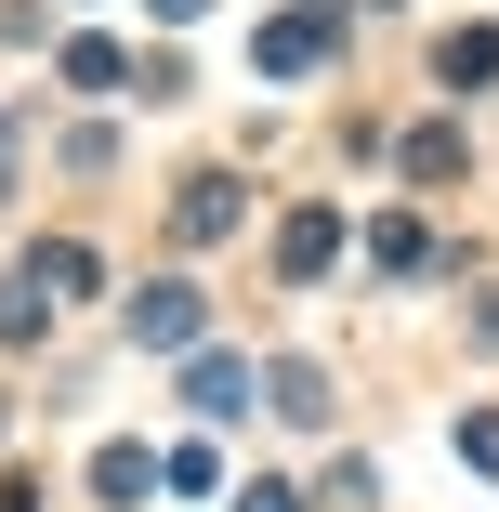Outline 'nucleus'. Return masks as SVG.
Wrapping results in <instances>:
<instances>
[{"mask_svg":"<svg viewBox=\"0 0 499 512\" xmlns=\"http://www.w3.org/2000/svg\"><path fill=\"white\" fill-rule=\"evenodd\" d=\"M237 211H250V184H237V171H197V184L171 197V237L211 250V237H237Z\"/></svg>","mask_w":499,"mask_h":512,"instance_id":"1","label":"nucleus"},{"mask_svg":"<svg viewBox=\"0 0 499 512\" xmlns=\"http://www.w3.org/2000/svg\"><path fill=\"white\" fill-rule=\"evenodd\" d=\"M329 40H342V14H289V27L250 40V66H263V79H303V66H329Z\"/></svg>","mask_w":499,"mask_h":512,"instance_id":"2","label":"nucleus"},{"mask_svg":"<svg viewBox=\"0 0 499 512\" xmlns=\"http://www.w3.org/2000/svg\"><path fill=\"white\" fill-rule=\"evenodd\" d=\"M184 329H197L184 289H132V342H145V355H184Z\"/></svg>","mask_w":499,"mask_h":512,"instance_id":"3","label":"nucleus"},{"mask_svg":"<svg viewBox=\"0 0 499 512\" xmlns=\"http://www.w3.org/2000/svg\"><path fill=\"white\" fill-rule=\"evenodd\" d=\"M276 263H289V276H329V263H342V224H329V211H289Z\"/></svg>","mask_w":499,"mask_h":512,"instance_id":"4","label":"nucleus"},{"mask_svg":"<svg viewBox=\"0 0 499 512\" xmlns=\"http://www.w3.org/2000/svg\"><path fill=\"white\" fill-rule=\"evenodd\" d=\"M53 329V289L40 276H0V342H40Z\"/></svg>","mask_w":499,"mask_h":512,"instance_id":"5","label":"nucleus"},{"mask_svg":"<svg viewBox=\"0 0 499 512\" xmlns=\"http://www.w3.org/2000/svg\"><path fill=\"white\" fill-rule=\"evenodd\" d=\"M434 66H447V79H499V27H460V40H447Z\"/></svg>","mask_w":499,"mask_h":512,"instance_id":"6","label":"nucleus"},{"mask_svg":"<svg viewBox=\"0 0 499 512\" xmlns=\"http://www.w3.org/2000/svg\"><path fill=\"white\" fill-rule=\"evenodd\" d=\"M381 263H394V276H421V263H434V237H421V211H394V224H381Z\"/></svg>","mask_w":499,"mask_h":512,"instance_id":"7","label":"nucleus"},{"mask_svg":"<svg viewBox=\"0 0 499 512\" xmlns=\"http://www.w3.org/2000/svg\"><path fill=\"white\" fill-rule=\"evenodd\" d=\"M460 460H473V473H499V407H473V421H460Z\"/></svg>","mask_w":499,"mask_h":512,"instance_id":"8","label":"nucleus"},{"mask_svg":"<svg viewBox=\"0 0 499 512\" xmlns=\"http://www.w3.org/2000/svg\"><path fill=\"white\" fill-rule=\"evenodd\" d=\"M237 512H289V486H250V499H237Z\"/></svg>","mask_w":499,"mask_h":512,"instance_id":"9","label":"nucleus"}]
</instances>
